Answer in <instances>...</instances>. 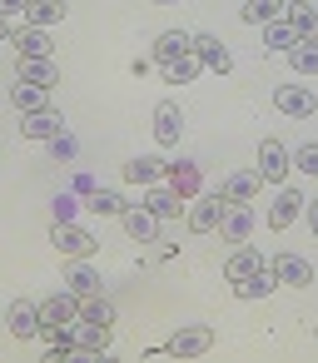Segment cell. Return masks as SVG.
<instances>
[{
    "instance_id": "cell-35",
    "label": "cell",
    "mask_w": 318,
    "mask_h": 363,
    "mask_svg": "<svg viewBox=\"0 0 318 363\" xmlns=\"http://www.w3.org/2000/svg\"><path fill=\"white\" fill-rule=\"evenodd\" d=\"M293 169H303V174L318 179V145H303V150L293 155Z\"/></svg>"
},
{
    "instance_id": "cell-29",
    "label": "cell",
    "mask_w": 318,
    "mask_h": 363,
    "mask_svg": "<svg viewBox=\"0 0 318 363\" xmlns=\"http://www.w3.org/2000/svg\"><path fill=\"white\" fill-rule=\"evenodd\" d=\"M234 294H239V298H268V294H273V274L259 269V274H249V279H234Z\"/></svg>"
},
{
    "instance_id": "cell-15",
    "label": "cell",
    "mask_w": 318,
    "mask_h": 363,
    "mask_svg": "<svg viewBox=\"0 0 318 363\" xmlns=\"http://www.w3.org/2000/svg\"><path fill=\"white\" fill-rule=\"evenodd\" d=\"M80 318V298L65 289V294H50L45 303H40V323H75Z\"/></svg>"
},
{
    "instance_id": "cell-30",
    "label": "cell",
    "mask_w": 318,
    "mask_h": 363,
    "mask_svg": "<svg viewBox=\"0 0 318 363\" xmlns=\"http://www.w3.org/2000/svg\"><path fill=\"white\" fill-rule=\"evenodd\" d=\"M65 11H70L65 0H30L25 16H30V26H55V21H65Z\"/></svg>"
},
{
    "instance_id": "cell-6",
    "label": "cell",
    "mask_w": 318,
    "mask_h": 363,
    "mask_svg": "<svg viewBox=\"0 0 318 363\" xmlns=\"http://www.w3.org/2000/svg\"><path fill=\"white\" fill-rule=\"evenodd\" d=\"M50 239H55V249H60L65 259H90V254L100 249V244L90 239V229H80L75 219H70V224H55V234H50Z\"/></svg>"
},
{
    "instance_id": "cell-4",
    "label": "cell",
    "mask_w": 318,
    "mask_h": 363,
    "mask_svg": "<svg viewBox=\"0 0 318 363\" xmlns=\"http://www.w3.org/2000/svg\"><path fill=\"white\" fill-rule=\"evenodd\" d=\"M288 169H293V155H288L278 140H263V145H259V179H263V184H283Z\"/></svg>"
},
{
    "instance_id": "cell-10",
    "label": "cell",
    "mask_w": 318,
    "mask_h": 363,
    "mask_svg": "<svg viewBox=\"0 0 318 363\" xmlns=\"http://www.w3.org/2000/svg\"><path fill=\"white\" fill-rule=\"evenodd\" d=\"M179 135H184V115H179V105H174V100H159V105H154V140H159V150L179 145Z\"/></svg>"
},
{
    "instance_id": "cell-1",
    "label": "cell",
    "mask_w": 318,
    "mask_h": 363,
    "mask_svg": "<svg viewBox=\"0 0 318 363\" xmlns=\"http://www.w3.org/2000/svg\"><path fill=\"white\" fill-rule=\"evenodd\" d=\"M214 348V328L209 323H184L169 343H164V353H174V358H199V353H209Z\"/></svg>"
},
{
    "instance_id": "cell-39",
    "label": "cell",
    "mask_w": 318,
    "mask_h": 363,
    "mask_svg": "<svg viewBox=\"0 0 318 363\" xmlns=\"http://www.w3.org/2000/svg\"><path fill=\"white\" fill-rule=\"evenodd\" d=\"M21 11H30V0H0V16H21Z\"/></svg>"
},
{
    "instance_id": "cell-22",
    "label": "cell",
    "mask_w": 318,
    "mask_h": 363,
    "mask_svg": "<svg viewBox=\"0 0 318 363\" xmlns=\"http://www.w3.org/2000/svg\"><path fill=\"white\" fill-rule=\"evenodd\" d=\"M75 343L95 358V353H105L110 348V323H90V318H75Z\"/></svg>"
},
{
    "instance_id": "cell-38",
    "label": "cell",
    "mask_w": 318,
    "mask_h": 363,
    "mask_svg": "<svg viewBox=\"0 0 318 363\" xmlns=\"http://www.w3.org/2000/svg\"><path fill=\"white\" fill-rule=\"evenodd\" d=\"M303 219H308V229H313V239H318V199H303Z\"/></svg>"
},
{
    "instance_id": "cell-37",
    "label": "cell",
    "mask_w": 318,
    "mask_h": 363,
    "mask_svg": "<svg viewBox=\"0 0 318 363\" xmlns=\"http://www.w3.org/2000/svg\"><path fill=\"white\" fill-rule=\"evenodd\" d=\"M50 150H55V160H75V140H70V135L50 140Z\"/></svg>"
},
{
    "instance_id": "cell-8",
    "label": "cell",
    "mask_w": 318,
    "mask_h": 363,
    "mask_svg": "<svg viewBox=\"0 0 318 363\" xmlns=\"http://www.w3.org/2000/svg\"><path fill=\"white\" fill-rule=\"evenodd\" d=\"M65 289L75 298H95V294H105V279L90 269V259H70L65 264Z\"/></svg>"
},
{
    "instance_id": "cell-26",
    "label": "cell",
    "mask_w": 318,
    "mask_h": 363,
    "mask_svg": "<svg viewBox=\"0 0 318 363\" xmlns=\"http://www.w3.org/2000/svg\"><path fill=\"white\" fill-rule=\"evenodd\" d=\"M45 100H50V90L45 85H11V105L21 110V115H30V110H45Z\"/></svg>"
},
{
    "instance_id": "cell-31",
    "label": "cell",
    "mask_w": 318,
    "mask_h": 363,
    "mask_svg": "<svg viewBox=\"0 0 318 363\" xmlns=\"http://www.w3.org/2000/svg\"><path fill=\"white\" fill-rule=\"evenodd\" d=\"M159 70H164V80H174V85H189V80H199V70H204V65H199L194 55H184V60H164Z\"/></svg>"
},
{
    "instance_id": "cell-28",
    "label": "cell",
    "mask_w": 318,
    "mask_h": 363,
    "mask_svg": "<svg viewBox=\"0 0 318 363\" xmlns=\"http://www.w3.org/2000/svg\"><path fill=\"white\" fill-rule=\"evenodd\" d=\"M283 11H288V0H249V6H244V21L268 26V21H283Z\"/></svg>"
},
{
    "instance_id": "cell-33",
    "label": "cell",
    "mask_w": 318,
    "mask_h": 363,
    "mask_svg": "<svg viewBox=\"0 0 318 363\" xmlns=\"http://www.w3.org/2000/svg\"><path fill=\"white\" fill-rule=\"evenodd\" d=\"M85 209H95V214H125V199L115 189H90L85 194Z\"/></svg>"
},
{
    "instance_id": "cell-9",
    "label": "cell",
    "mask_w": 318,
    "mask_h": 363,
    "mask_svg": "<svg viewBox=\"0 0 318 363\" xmlns=\"http://www.w3.org/2000/svg\"><path fill=\"white\" fill-rule=\"evenodd\" d=\"M273 105H278L283 115L303 120V115H313V110H318V95H313L308 85H278V90H273Z\"/></svg>"
},
{
    "instance_id": "cell-3",
    "label": "cell",
    "mask_w": 318,
    "mask_h": 363,
    "mask_svg": "<svg viewBox=\"0 0 318 363\" xmlns=\"http://www.w3.org/2000/svg\"><path fill=\"white\" fill-rule=\"evenodd\" d=\"M21 135H25V140H45V145H50V140H60V135H65V115H60V110H50V105H45V110H30V115L21 120Z\"/></svg>"
},
{
    "instance_id": "cell-7",
    "label": "cell",
    "mask_w": 318,
    "mask_h": 363,
    "mask_svg": "<svg viewBox=\"0 0 318 363\" xmlns=\"http://www.w3.org/2000/svg\"><path fill=\"white\" fill-rule=\"evenodd\" d=\"M194 60H199L204 70H214V75H229V70H234V60H229L224 40H219V35H209V30H199V35H194Z\"/></svg>"
},
{
    "instance_id": "cell-16",
    "label": "cell",
    "mask_w": 318,
    "mask_h": 363,
    "mask_svg": "<svg viewBox=\"0 0 318 363\" xmlns=\"http://www.w3.org/2000/svg\"><path fill=\"white\" fill-rule=\"evenodd\" d=\"M11 333H16V338H40V303L16 298V303H11Z\"/></svg>"
},
{
    "instance_id": "cell-36",
    "label": "cell",
    "mask_w": 318,
    "mask_h": 363,
    "mask_svg": "<svg viewBox=\"0 0 318 363\" xmlns=\"http://www.w3.org/2000/svg\"><path fill=\"white\" fill-rule=\"evenodd\" d=\"M75 219V194H60L55 199V224H70Z\"/></svg>"
},
{
    "instance_id": "cell-13",
    "label": "cell",
    "mask_w": 318,
    "mask_h": 363,
    "mask_svg": "<svg viewBox=\"0 0 318 363\" xmlns=\"http://www.w3.org/2000/svg\"><path fill=\"white\" fill-rule=\"evenodd\" d=\"M259 184H263V179H259V169H234V174L224 179V189H219V194H224V204H249V199L259 194Z\"/></svg>"
},
{
    "instance_id": "cell-41",
    "label": "cell",
    "mask_w": 318,
    "mask_h": 363,
    "mask_svg": "<svg viewBox=\"0 0 318 363\" xmlns=\"http://www.w3.org/2000/svg\"><path fill=\"white\" fill-rule=\"evenodd\" d=\"M16 35V26H11V16H0V40H11Z\"/></svg>"
},
{
    "instance_id": "cell-42",
    "label": "cell",
    "mask_w": 318,
    "mask_h": 363,
    "mask_svg": "<svg viewBox=\"0 0 318 363\" xmlns=\"http://www.w3.org/2000/svg\"><path fill=\"white\" fill-rule=\"evenodd\" d=\"M149 6H179V0H149Z\"/></svg>"
},
{
    "instance_id": "cell-34",
    "label": "cell",
    "mask_w": 318,
    "mask_h": 363,
    "mask_svg": "<svg viewBox=\"0 0 318 363\" xmlns=\"http://www.w3.org/2000/svg\"><path fill=\"white\" fill-rule=\"evenodd\" d=\"M80 318H90V323H115V303H110L105 294H95V298H80Z\"/></svg>"
},
{
    "instance_id": "cell-20",
    "label": "cell",
    "mask_w": 318,
    "mask_h": 363,
    "mask_svg": "<svg viewBox=\"0 0 318 363\" xmlns=\"http://www.w3.org/2000/svg\"><path fill=\"white\" fill-rule=\"evenodd\" d=\"M288 26L298 30V40H318V6L313 0H288Z\"/></svg>"
},
{
    "instance_id": "cell-25",
    "label": "cell",
    "mask_w": 318,
    "mask_h": 363,
    "mask_svg": "<svg viewBox=\"0 0 318 363\" xmlns=\"http://www.w3.org/2000/svg\"><path fill=\"white\" fill-rule=\"evenodd\" d=\"M11 40H16V50H21V55H50V50H55V45H50V35H45V26H25V30H16Z\"/></svg>"
},
{
    "instance_id": "cell-32",
    "label": "cell",
    "mask_w": 318,
    "mask_h": 363,
    "mask_svg": "<svg viewBox=\"0 0 318 363\" xmlns=\"http://www.w3.org/2000/svg\"><path fill=\"white\" fill-rule=\"evenodd\" d=\"M288 60H293L298 75H318V40H298V45L288 50Z\"/></svg>"
},
{
    "instance_id": "cell-23",
    "label": "cell",
    "mask_w": 318,
    "mask_h": 363,
    "mask_svg": "<svg viewBox=\"0 0 318 363\" xmlns=\"http://www.w3.org/2000/svg\"><path fill=\"white\" fill-rule=\"evenodd\" d=\"M125 234L140 239V244H149V239H159V219L149 209H125Z\"/></svg>"
},
{
    "instance_id": "cell-27",
    "label": "cell",
    "mask_w": 318,
    "mask_h": 363,
    "mask_svg": "<svg viewBox=\"0 0 318 363\" xmlns=\"http://www.w3.org/2000/svg\"><path fill=\"white\" fill-rule=\"evenodd\" d=\"M293 45H298V30H293L288 21H268V26H263V50L278 55V50H293Z\"/></svg>"
},
{
    "instance_id": "cell-19",
    "label": "cell",
    "mask_w": 318,
    "mask_h": 363,
    "mask_svg": "<svg viewBox=\"0 0 318 363\" xmlns=\"http://www.w3.org/2000/svg\"><path fill=\"white\" fill-rule=\"evenodd\" d=\"M298 214H303V194H298V189H278V199L268 204V224H273V229H288Z\"/></svg>"
},
{
    "instance_id": "cell-2",
    "label": "cell",
    "mask_w": 318,
    "mask_h": 363,
    "mask_svg": "<svg viewBox=\"0 0 318 363\" xmlns=\"http://www.w3.org/2000/svg\"><path fill=\"white\" fill-rule=\"evenodd\" d=\"M164 179H169L174 194L194 199V194L204 189V164H199V160H169V164H164Z\"/></svg>"
},
{
    "instance_id": "cell-24",
    "label": "cell",
    "mask_w": 318,
    "mask_h": 363,
    "mask_svg": "<svg viewBox=\"0 0 318 363\" xmlns=\"http://www.w3.org/2000/svg\"><path fill=\"white\" fill-rule=\"evenodd\" d=\"M259 269H263V259H259L249 244H239V249L224 259V274H229V284H234V279H249V274H259Z\"/></svg>"
},
{
    "instance_id": "cell-21",
    "label": "cell",
    "mask_w": 318,
    "mask_h": 363,
    "mask_svg": "<svg viewBox=\"0 0 318 363\" xmlns=\"http://www.w3.org/2000/svg\"><path fill=\"white\" fill-rule=\"evenodd\" d=\"M219 229H224V239H229V244H244V239H249V229H254V214H249L244 204H224Z\"/></svg>"
},
{
    "instance_id": "cell-11",
    "label": "cell",
    "mask_w": 318,
    "mask_h": 363,
    "mask_svg": "<svg viewBox=\"0 0 318 363\" xmlns=\"http://www.w3.org/2000/svg\"><path fill=\"white\" fill-rule=\"evenodd\" d=\"M268 274H273V284H313V264L298 254H273Z\"/></svg>"
},
{
    "instance_id": "cell-5",
    "label": "cell",
    "mask_w": 318,
    "mask_h": 363,
    "mask_svg": "<svg viewBox=\"0 0 318 363\" xmlns=\"http://www.w3.org/2000/svg\"><path fill=\"white\" fill-rule=\"evenodd\" d=\"M184 219H189V229H194V234L219 229V219H224V194H194V204L184 209Z\"/></svg>"
},
{
    "instance_id": "cell-14",
    "label": "cell",
    "mask_w": 318,
    "mask_h": 363,
    "mask_svg": "<svg viewBox=\"0 0 318 363\" xmlns=\"http://www.w3.org/2000/svg\"><path fill=\"white\" fill-rule=\"evenodd\" d=\"M144 209H149L154 219H179V214H184V194H174L169 184H149Z\"/></svg>"
},
{
    "instance_id": "cell-18",
    "label": "cell",
    "mask_w": 318,
    "mask_h": 363,
    "mask_svg": "<svg viewBox=\"0 0 318 363\" xmlns=\"http://www.w3.org/2000/svg\"><path fill=\"white\" fill-rule=\"evenodd\" d=\"M125 179L149 189V184H159V179H164V160H159V155H135V160L125 164Z\"/></svg>"
},
{
    "instance_id": "cell-17",
    "label": "cell",
    "mask_w": 318,
    "mask_h": 363,
    "mask_svg": "<svg viewBox=\"0 0 318 363\" xmlns=\"http://www.w3.org/2000/svg\"><path fill=\"white\" fill-rule=\"evenodd\" d=\"M184 55H194V35L189 30H164L159 40H154V60L164 65V60H184Z\"/></svg>"
},
{
    "instance_id": "cell-12",
    "label": "cell",
    "mask_w": 318,
    "mask_h": 363,
    "mask_svg": "<svg viewBox=\"0 0 318 363\" xmlns=\"http://www.w3.org/2000/svg\"><path fill=\"white\" fill-rule=\"evenodd\" d=\"M21 80H25V85H45V90H55V85H60V70H55L50 55H21Z\"/></svg>"
},
{
    "instance_id": "cell-40",
    "label": "cell",
    "mask_w": 318,
    "mask_h": 363,
    "mask_svg": "<svg viewBox=\"0 0 318 363\" xmlns=\"http://www.w3.org/2000/svg\"><path fill=\"white\" fill-rule=\"evenodd\" d=\"M90 189H95V179H90V174H75V194H80V199H85V194H90Z\"/></svg>"
}]
</instances>
